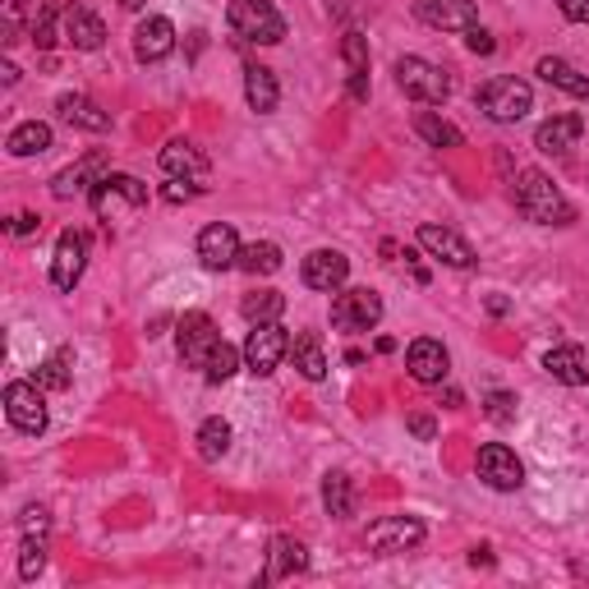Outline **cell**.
<instances>
[{"instance_id":"obj_1","label":"cell","mask_w":589,"mask_h":589,"mask_svg":"<svg viewBox=\"0 0 589 589\" xmlns=\"http://www.w3.org/2000/svg\"><path fill=\"white\" fill-rule=\"evenodd\" d=\"M516 208L530 216L534 226H572L576 222V208L566 203V193L553 185V176L526 166L516 170Z\"/></svg>"},{"instance_id":"obj_2","label":"cell","mask_w":589,"mask_h":589,"mask_svg":"<svg viewBox=\"0 0 589 589\" xmlns=\"http://www.w3.org/2000/svg\"><path fill=\"white\" fill-rule=\"evenodd\" d=\"M226 24L239 42H254V47H276L286 37V19L272 0H231Z\"/></svg>"},{"instance_id":"obj_3","label":"cell","mask_w":589,"mask_h":589,"mask_svg":"<svg viewBox=\"0 0 589 589\" xmlns=\"http://www.w3.org/2000/svg\"><path fill=\"white\" fill-rule=\"evenodd\" d=\"M479 111H484L488 120H497V125H516V120H526L534 111V89L526 79H516V74H497V79H488L484 89H479Z\"/></svg>"},{"instance_id":"obj_4","label":"cell","mask_w":589,"mask_h":589,"mask_svg":"<svg viewBox=\"0 0 589 589\" xmlns=\"http://www.w3.org/2000/svg\"><path fill=\"white\" fill-rule=\"evenodd\" d=\"M397 83H401V93H405V97L424 102V106H443V102L451 97V79H447V70L428 64L424 56H401V60H397Z\"/></svg>"},{"instance_id":"obj_5","label":"cell","mask_w":589,"mask_h":589,"mask_svg":"<svg viewBox=\"0 0 589 589\" xmlns=\"http://www.w3.org/2000/svg\"><path fill=\"white\" fill-rule=\"evenodd\" d=\"M382 322V295L368 286H341L332 295V327L341 332H374Z\"/></svg>"},{"instance_id":"obj_6","label":"cell","mask_w":589,"mask_h":589,"mask_svg":"<svg viewBox=\"0 0 589 589\" xmlns=\"http://www.w3.org/2000/svg\"><path fill=\"white\" fill-rule=\"evenodd\" d=\"M89 199H93V212L102 216V222H116L120 212L148 208V185L134 180V176H120V170H111V176L97 180V189L89 193Z\"/></svg>"},{"instance_id":"obj_7","label":"cell","mask_w":589,"mask_h":589,"mask_svg":"<svg viewBox=\"0 0 589 589\" xmlns=\"http://www.w3.org/2000/svg\"><path fill=\"white\" fill-rule=\"evenodd\" d=\"M291 355V337L281 322H254V332L245 341V368L254 378H268L281 368V360Z\"/></svg>"},{"instance_id":"obj_8","label":"cell","mask_w":589,"mask_h":589,"mask_svg":"<svg viewBox=\"0 0 589 589\" xmlns=\"http://www.w3.org/2000/svg\"><path fill=\"white\" fill-rule=\"evenodd\" d=\"M474 470H479V479H484L488 488H497V493H516L520 484H526V466H520V456H516L511 447H502V443L479 447Z\"/></svg>"},{"instance_id":"obj_9","label":"cell","mask_w":589,"mask_h":589,"mask_svg":"<svg viewBox=\"0 0 589 589\" xmlns=\"http://www.w3.org/2000/svg\"><path fill=\"white\" fill-rule=\"evenodd\" d=\"M420 543H424V520H414V516H382L368 526V549H374L378 557L420 549Z\"/></svg>"},{"instance_id":"obj_10","label":"cell","mask_w":589,"mask_h":589,"mask_svg":"<svg viewBox=\"0 0 589 589\" xmlns=\"http://www.w3.org/2000/svg\"><path fill=\"white\" fill-rule=\"evenodd\" d=\"M89 268V235L83 231H60L56 239V258H51V286L56 291H74Z\"/></svg>"},{"instance_id":"obj_11","label":"cell","mask_w":589,"mask_h":589,"mask_svg":"<svg viewBox=\"0 0 589 589\" xmlns=\"http://www.w3.org/2000/svg\"><path fill=\"white\" fill-rule=\"evenodd\" d=\"M5 414L19 433H47V401L37 382H10L5 387Z\"/></svg>"},{"instance_id":"obj_12","label":"cell","mask_w":589,"mask_h":589,"mask_svg":"<svg viewBox=\"0 0 589 589\" xmlns=\"http://www.w3.org/2000/svg\"><path fill=\"white\" fill-rule=\"evenodd\" d=\"M299 276H304V286H309V291L337 295V291L345 286V276H351V258L337 254V249H314V254L299 263Z\"/></svg>"},{"instance_id":"obj_13","label":"cell","mask_w":589,"mask_h":589,"mask_svg":"<svg viewBox=\"0 0 589 589\" xmlns=\"http://www.w3.org/2000/svg\"><path fill=\"white\" fill-rule=\"evenodd\" d=\"M176 341H180V355H185V364H193V368H203L208 364V355L216 351V322L208 318V314H185L180 318V327H176Z\"/></svg>"},{"instance_id":"obj_14","label":"cell","mask_w":589,"mask_h":589,"mask_svg":"<svg viewBox=\"0 0 589 589\" xmlns=\"http://www.w3.org/2000/svg\"><path fill=\"white\" fill-rule=\"evenodd\" d=\"M239 235H235V226H226V222H212V226H203V235H199V258H203V268L208 272H226V268H239Z\"/></svg>"},{"instance_id":"obj_15","label":"cell","mask_w":589,"mask_h":589,"mask_svg":"<svg viewBox=\"0 0 589 589\" xmlns=\"http://www.w3.org/2000/svg\"><path fill=\"white\" fill-rule=\"evenodd\" d=\"M176 51V24L166 14H148L143 24L134 28V60L139 64H157Z\"/></svg>"},{"instance_id":"obj_16","label":"cell","mask_w":589,"mask_h":589,"mask_svg":"<svg viewBox=\"0 0 589 589\" xmlns=\"http://www.w3.org/2000/svg\"><path fill=\"white\" fill-rule=\"evenodd\" d=\"M405 368H410V378L414 382H443L451 374V355H447V345L443 341H433V337H420V341H410V351H405Z\"/></svg>"},{"instance_id":"obj_17","label":"cell","mask_w":589,"mask_h":589,"mask_svg":"<svg viewBox=\"0 0 589 589\" xmlns=\"http://www.w3.org/2000/svg\"><path fill=\"white\" fill-rule=\"evenodd\" d=\"M414 14H420L428 28H443V33H470L479 24L474 0H420Z\"/></svg>"},{"instance_id":"obj_18","label":"cell","mask_w":589,"mask_h":589,"mask_svg":"<svg viewBox=\"0 0 589 589\" xmlns=\"http://www.w3.org/2000/svg\"><path fill=\"white\" fill-rule=\"evenodd\" d=\"M420 249H428L433 258H438V263H447V268H474L479 263V254L466 245V239L461 235H456V231H447V226H420Z\"/></svg>"},{"instance_id":"obj_19","label":"cell","mask_w":589,"mask_h":589,"mask_svg":"<svg viewBox=\"0 0 589 589\" xmlns=\"http://www.w3.org/2000/svg\"><path fill=\"white\" fill-rule=\"evenodd\" d=\"M162 170L170 180H193V185H208V157L193 143L176 139L162 148Z\"/></svg>"},{"instance_id":"obj_20","label":"cell","mask_w":589,"mask_h":589,"mask_svg":"<svg viewBox=\"0 0 589 589\" xmlns=\"http://www.w3.org/2000/svg\"><path fill=\"white\" fill-rule=\"evenodd\" d=\"M64 42H70L74 51H102V42H106V24L93 14V10H83V5H64Z\"/></svg>"},{"instance_id":"obj_21","label":"cell","mask_w":589,"mask_h":589,"mask_svg":"<svg viewBox=\"0 0 589 589\" xmlns=\"http://www.w3.org/2000/svg\"><path fill=\"white\" fill-rule=\"evenodd\" d=\"M56 111L64 125H74V129H89V134H106L111 129V116L102 111V106L93 97H83V93H64L56 97Z\"/></svg>"},{"instance_id":"obj_22","label":"cell","mask_w":589,"mask_h":589,"mask_svg":"<svg viewBox=\"0 0 589 589\" xmlns=\"http://www.w3.org/2000/svg\"><path fill=\"white\" fill-rule=\"evenodd\" d=\"M341 60H345V83H351V97L368 102V37L364 33H345L341 37Z\"/></svg>"},{"instance_id":"obj_23","label":"cell","mask_w":589,"mask_h":589,"mask_svg":"<svg viewBox=\"0 0 589 589\" xmlns=\"http://www.w3.org/2000/svg\"><path fill=\"white\" fill-rule=\"evenodd\" d=\"M534 74L549 83V89L566 93V97H589V74H580L572 60H562V56H543L534 64Z\"/></svg>"},{"instance_id":"obj_24","label":"cell","mask_w":589,"mask_h":589,"mask_svg":"<svg viewBox=\"0 0 589 589\" xmlns=\"http://www.w3.org/2000/svg\"><path fill=\"white\" fill-rule=\"evenodd\" d=\"M580 129H585V120H580L576 111H562V116L543 120V125L534 129V148H539V152H572L576 139H580Z\"/></svg>"},{"instance_id":"obj_25","label":"cell","mask_w":589,"mask_h":589,"mask_svg":"<svg viewBox=\"0 0 589 589\" xmlns=\"http://www.w3.org/2000/svg\"><path fill=\"white\" fill-rule=\"evenodd\" d=\"M543 368L562 382V387H585L589 382V360L580 345H557V351L543 355Z\"/></svg>"},{"instance_id":"obj_26","label":"cell","mask_w":589,"mask_h":589,"mask_svg":"<svg viewBox=\"0 0 589 589\" xmlns=\"http://www.w3.org/2000/svg\"><path fill=\"white\" fill-rule=\"evenodd\" d=\"M97 170H102V162L97 157H89V162H79V166H64L60 176L51 180V193L60 203H70V199H83V193H93L97 189Z\"/></svg>"},{"instance_id":"obj_27","label":"cell","mask_w":589,"mask_h":589,"mask_svg":"<svg viewBox=\"0 0 589 589\" xmlns=\"http://www.w3.org/2000/svg\"><path fill=\"white\" fill-rule=\"evenodd\" d=\"M304 566H309V557H304V543L291 539V534H276L272 549H268V580H291L299 576Z\"/></svg>"},{"instance_id":"obj_28","label":"cell","mask_w":589,"mask_h":589,"mask_svg":"<svg viewBox=\"0 0 589 589\" xmlns=\"http://www.w3.org/2000/svg\"><path fill=\"white\" fill-rule=\"evenodd\" d=\"M245 97H249V106H254L258 116H272L276 111L281 83H276V74L268 70V64H249V70H245Z\"/></svg>"},{"instance_id":"obj_29","label":"cell","mask_w":589,"mask_h":589,"mask_svg":"<svg viewBox=\"0 0 589 589\" xmlns=\"http://www.w3.org/2000/svg\"><path fill=\"white\" fill-rule=\"evenodd\" d=\"M291 355H295V368L309 382H322L327 378V355H322V341L318 332H295L291 337Z\"/></svg>"},{"instance_id":"obj_30","label":"cell","mask_w":589,"mask_h":589,"mask_svg":"<svg viewBox=\"0 0 589 589\" xmlns=\"http://www.w3.org/2000/svg\"><path fill=\"white\" fill-rule=\"evenodd\" d=\"M10 157H42V152L51 148V125H42V120H24V125H14L10 129Z\"/></svg>"},{"instance_id":"obj_31","label":"cell","mask_w":589,"mask_h":589,"mask_svg":"<svg viewBox=\"0 0 589 589\" xmlns=\"http://www.w3.org/2000/svg\"><path fill=\"white\" fill-rule=\"evenodd\" d=\"M322 507L332 520H351L355 516V488H351V479H345L341 470H332L322 479Z\"/></svg>"},{"instance_id":"obj_32","label":"cell","mask_w":589,"mask_h":589,"mask_svg":"<svg viewBox=\"0 0 589 589\" xmlns=\"http://www.w3.org/2000/svg\"><path fill=\"white\" fill-rule=\"evenodd\" d=\"M281 245H272V239H254V245H245L239 249V268H245L249 276H272V272H281Z\"/></svg>"},{"instance_id":"obj_33","label":"cell","mask_w":589,"mask_h":589,"mask_svg":"<svg viewBox=\"0 0 589 589\" xmlns=\"http://www.w3.org/2000/svg\"><path fill=\"white\" fill-rule=\"evenodd\" d=\"M414 134H420L428 148H461V129L447 125L443 116H433V111L414 116Z\"/></svg>"},{"instance_id":"obj_34","label":"cell","mask_w":589,"mask_h":589,"mask_svg":"<svg viewBox=\"0 0 589 589\" xmlns=\"http://www.w3.org/2000/svg\"><path fill=\"white\" fill-rule=\"evenodd\" d=\"M239 314H245L249 322H276L281 314H286V295L281 291H254V295H245V304H239Z\"/></svg>"},{"instance_id":"obj_35","label":"cell","mask_w":589,"mask_h":589,"mask_svg":"<svg viewBox=\"0 0 589 589\" xmlns=\"http://www.w3.org/2000/svg\"><path fill=\"white\" fill-rule=\"evenodd\" d=\"M231 438H235V433H231L226 420H208L199 428V456H203V461H222V456L231 451Z\"/></svg>"},{"instance_id":"obj_36","label":"cell","mask_w":589,"mask_h":589,"mask_svg":"<svg viewBox=\"0 0 589 589\" xmlns=\"http://www.w3.org/2000/svg\"><path fill=\"white\" fill-rule=\"evenodd\" d=\"M239 374V351L231 341H216V351L208 355V364H203V378L208 382H226V378H235Z\"/></svg>"},{"instance_id":"obj_37","label":"cell","mask_w":589,"mask_h":589,"mask_svg":"<svg viewBox=\"0 0 589 589\" xmlns=\"http://www.w3.org/2000/svg\"><path fill=\"white\" fill-rule=\"evenodd\" d=\"M37 387H47V391H64V387H70V351H56L51 360L37 364Z\"/></svg>"},{"instance_id":"obj_38","label":"cell","mask_w":589,"mask_h":589,"mask_svg":"<svg viewBox=\"0 0 589 589\" xmlns=\"http://www.w3.org/2000/svg\"><path fill=\"white\" fill-rule=\"evenodd\" d=\"M42 566H47V549H42V539H24V549H19V576L33 580V576H42Z\"/></svg>"},{"instance_id":"obj_39","label":"cell","mask_w":589,"mask_h":589,"mask_svg":"<svg viewBox=\"0 0 589 589\" xmlns=\"http://www.w3.org/2000/svg\"><path fill=\"white\" fill-rule=\"evenodd\" d=\"M484 414H488L493 424H511L516 420V397H511V391H488Z\"/></svg>"},{"instance_id":"obj_40","label":"cell","mask_w":589,"mask_h":589,"mask_svg":"<svg viewBox=\"0 0 589 589\" xmlns=\"http://www.w3.org/2000/svg\"><path fill=\"white\" fill-rule=\"evenodd\" d=\"M19 530H24V539H47V530H51L47 507H24V516H19Z\"/></svg>"},{"instance_id":"obj_41","label":"cell","mask_w":589,"mask_h":589,"mask_svg":"<svg viewBox=\"0 0 589 589\" xmlns=\"http://www.w3.org/2000/svg\"><path fill=\"white\" fill-rule=\"evenodd\" d=\"M28 14V0H5V42H19V24Z\"/></svg>"},{"instance_id":"obj_42","label":"cell","mask_w":589,"mask_h":589,"mask_svg":"<svg viewBox=\"0 0 589 589\" xmlns=\"http://www.w3.org/2000/svg\"><path fill=\"white\" fill-rule=\"evenodd\" d=\"M199 189H203V185H193V180H170V185L162 189V199H166V203H189Z\"/></svg>"},{"instance_id":"obj_43","label":"cell","mask_w":589,"mask_h":589,"mask_svg":"<svg viewBox=\"0 0 589 589\" xmlns=\"http://www.w3.org/2000/svg\"><path fill=\"white\" fill-rule=\"evenodd\" d=\"M410 433L420 443H433V438H438V424H433V414H410Z\"/></svg>"},{"instance_id":"obj_44","label":"cell","mask_w":589,"mask_h":589,"mask_svg":"<svg viewBox=\"0 0 589 589\" xmlns=\"http://www.w3.org/2000/svg\"><path fill=\"white\" fill-rule=\"evenodd\" d=\"M466 42H470V51H474V56H493V47H497V42H493V33H484L479 24L466 33Z\"/></svg>"},{"instance_id":"obj_45","label":"cell","mask_w":589,"mask_h":589,"mask_svg":"<svg viewBox=\"0 0 589 589\" xmlns=\"http://www.w3.org/2000/svg\"><path fill=\"white\" fill-rule=\"evenodd\" d=\"M557 10L572 19V24H589V0H557Z\"/></svg>"},{"instance_id":"obj_46","label":"cell","mask_w":589,"mask_h":589,"mask_svg":"<svg viewBox=\"0 0 589 589\" xmlns=\"http://www.w3.org/2000/svg\"><path fill=\"white\" fill-rule=\"evenodd\" d=\"M37 226H42V222H37V216H33V212H19V216H14V235H19V239H28V235H37Z\"/></svg>"},{"instance_id":"obj_47","label":"cell","mask_w":589,"mask_h":589,"mask_svg":"<svg viewBox=\"0 0 589 589\" xmlns=\"http://www.w3.org/2000/svg\"><path fill=\"white\" fill-rule=\"evenodd\" d=\"M0 79H5V83H19V70H14V64L5 60V64H0Z\"/></svg>"},{"instance_id":"obj_48","label":"cell","mask_w":589,"mask_h":589,"mask_svg":"<svg viewBox=\"0 0 589 589\" xmlns=\"http://www.w3.org/2000/svg\"><path fill=\"white\" fill-rule=\"evenodd\" d=\"M120 5H125V10H143V5H148V0H120Z\"/></svg>"}]
</instances>
